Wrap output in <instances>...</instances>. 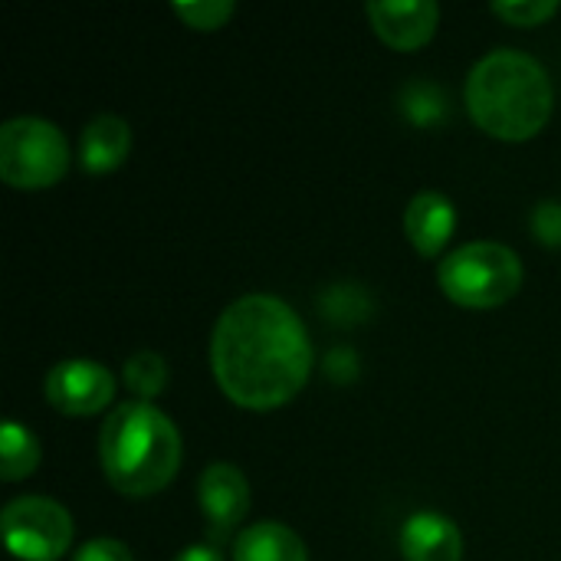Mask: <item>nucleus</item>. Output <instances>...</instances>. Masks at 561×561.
Wrapping results in <instances>:
<instances>
[{
  "label": "nucleus",
  "instance_id": "nucleus-1",
  "mask_svg": "<svg viewBox=\"0 0 561 561\" xmlns=\"http://www.w3.org/2000/svg\"><path fill=\"white\" fill-rule=\"evenodd\" d=\"M210 368L227 401L247 411L283 408L312 375L309 329L279 296H240L214 325Z\"/></svg>",
  "mask_w": 561,
  "mask_h": 561
},
{
  "label": "nucleus",
  "instance_id": "nucleus-2",
  "mask_svg": "<svg viewBox=\"0 0 561 561\" xmlns=\"http://www.w3.org/2000/svg\"><path fill=\"white\" fill-rule=\"evenodd\" d=\"M467 112L493 138H536L556 108V89L546 66L523 49H493L467 76Z\"/></svg>",
  "mask_w": 561,
  "mask_h": 561
},
{
  "label": "nucleus",
  "instance_id": "nucleus-3",
  "mask_svg": "<svg viewBox=\"0 0 561 561\" xmlns=\"http://www.w3.org/2000/svg\"><path fill=\"white\" fill-rule=\"evenodd\" d=\"M184 444L174 421L148 404H118L99 431V463L112 490L128 500L161 493L181 470Z\"/></svg>",
  "mask_w": 561,
  "mask_h": 561
},
{
  "label": "nucleus",
  "instance_id": "nucleus-4",
  "mask_svg": "<svg viewBox=\"0 0 561 561\" xmlns=\"http://www.w3.org/2000/svg\"><path fill=\"white\" fill-rule=\"evenodd\" d=\"M526 270L513 247L473 240L450 250L437 266V283L447 299L467 309H496L523 289Z\"/></svg>",
  "mask_w": 561,
  "mask_h": 561
},
{
  "label": "nucleus",
  "instance_id": "nucleus-5",
  "mask_svg": "<svg viewBox=\"0 0 561 561\" xmlns=\"http://www.w3.org/2000/svg\"><path fill=\"white\" fill-rule=\"evenodd\" d=\"M72 151L59 125L16 115L0 125V178L16 191H46L69 171Z\"/></svg>",
  "mask_w": 561,
  "mask_h": 561
},
{
  "label": "nucleus",
  "instance_id": "nucleus-6",
  "mask_svg": "<svg viewBox=\"0 0 561 561\" xmlns=\"http://www.w3.org/2000/svg\"><path fill=\"white\" fill-rule=\"evenodd\" d=\"M10 556L20 561H56L72 546V516L49 496H16L0 513Z\"/></svg>",
  "mask_w": 561,
  "mask_h": 561
},
{
  "label": "nucleus",
  "instance_id": "nucleus-7",
  "mask_svg": "<svg viewBox=\"0 0 561 561\" xmlns=\"http://www.w3.org/2000/svg\"><path fill=\"white\" fill-rule=\"evenodd\" d=\"M43 394L56 411L69 417H89L115 398V378L92 358H66L46 371Z\"/></svg>",
  "mask_w": 561,
  "mask_h": 561
},
{
  "label": "nucleus",
  "instance_id": "nucleus-8",
  "mask_svg": "<svg viewBox=\"0 0 561 561\" xmlns=\"http://www.w3.org/2000/svg\"><path fill=\"white\" fill-rule=\"evenodd\" d=\"M197 503L207 519V529L224 539L250 513V483L233 463H210L197 480Z\"/></svg>",
  "mask_w": 561,
  "mask_h": 561
},
{
  "label": "nucleus",
  "instance_id": "nucleus-9",
  "mask_svg": "<svg viewBox=\"0 0 561 561\" xmlns=\"http://www.w3.org/2000/svg\"><path fill=\"white\" fill-rule=\"evenodd\" d=\"M375 33L394 49H421L431 43L440 23V7L434 0H371L365 7Z\"/></svg>",
  "mask_w": 561,
  "mask_h": 561
},
{
  "label": "nucleus",
  "instance_id": "nucleus-10",
  "mask_svg": "<svg viewBox=\"0 0 561 561\" xmlns=\"http://www.w3.org/2000/svg\"><path fill=\"white\" fill-rule=\"evenodd\" d=\"M398 549L404 561H460L463 536L450 516L437 510H421L404 519L398 533Z\"/></svg>",
  "mask_w": 561,
  "mask_h": 561
},
{
  "label": "nucleus",
  "instance_id": "nucleus-11",
  "mask_svg": "<svg viewBox=\"0 0 561 561\" xmlns=\"http://www.w3.org/2000/svg\"><path fill=\"white\" fill-rule=\"evenodd\" d=\"M457 230V207L440 191H421L404 210V233L421 256H437Z\"/></svg>",
  "mask_w": 561,
  "mask_h": 561
},
{
  "label": "nucleus",
  "instance_id": "nucleus-12",
  "mask_svg": "<svg viewBox=\"0 0 561 561\" xmlns=\"http://www.w3.org/2000/svg\"><path fill=\"white\" fill-rule=\"evenodd\" d=\"M128 151H131V125L115 112L95 115L79 135V161L89 174H108L122 168Z\"/></svg>",
  "mask_w": 561,
  "mask_h": 561
},
{
  "label": "nucleus",
  "instance_id": "nucleus-13",
  "mask_svg": "<svg viewBox=\"0 0 561 561\" xmlns=\"http://www.w3.org/2000/svg\"><path fill=\"white\" fill-rule=\"evenodd\" d=\"M233 561H309V552L289 526L263 519L237 533Z\"/></svg>",
  "mask_w": 561,
  "mask_h": 561
},
{
  "label": "nucleus",
  "instance_id": "nucleus-14",
  "mask_svg": "<svg viewBox=\"0 0 561 561\" xmlns=\"http://www.w3.org/2000/svg\"><path fill=\"white\" fill-rule=\"evenodd\" d=\"M36 467H39V440L33 437V431L16 421H3V427H0V477L7 483H16V480L33 477Z\"/></svg>",
  "mask_w": 561,
  "mask_h": 561
},
{
  "label": "nucleus",
  "instance_id": "nucleus-15",
  "mask_svg": "<svg viewBox=\"0 0 561 561\" xmlns=\"http://www.w3.org/2000/svg\"><path fill=\"white\" fill-rule=\"evenodd\" d=\"M122 381L135 394V401L151 404V398H158L168 385V362L158 352H135L122 368Z\"/></svg>",
  "mask_w": 561,
  "mask_h": 561
},
{
  "label": "nucleus",
  "instance_id": "nucleus-16",
  "mask_svg": "<svg viewBox=\"0 0 561 561\" xmlns=\"http://www.w3.org/2000/svg\"><path fill=\"white\" fill-rule=\"evenodd\" d=\"M171 10L194 30H220L237 13V3L233 0H174Z\"/></svg>",
  "mask_w": 561,
  "mask_h": 561
},
{
  "label": "nucleus",
  "instance_id": "nucleus-17",
  "mask_svg": "<svg viewBox=\"0 0 561 561\" xmlns=\"http://www.w3.org/2000/svg\"><path fill=\"white\" fill-rule=\"evenodd\" d=\"M490 10L513 26H539L559 13V0H496Z\"/></svg>",
  "mask_w": 561,
  "mask_h": 561
},
{
  "label": "nucleus",
  "instance_id": "nucleus-18",
  "mask_svg": "<svg viewBox=\"0 0 561 561\" xmlns=\"http://www.w3.org/2000/svg\"><path fill=\"white\" fill-rule=\"evenodd\" d=\"M404 112H414L411 118L421 125H434L444 115V99L434 85L427 82H411L404 92Z\"/></svg>",
  "mask_w": 561,
  "mask_h": 561
},
{
  "label": "nucleus",
  "instance_id": "nucleus-19",
  "mask_svg": "<svg viewBox=\"0 0 561 561\" xmlns=\"http://www.w3.org/2000/svg\"><path fill=\"white\" fill-rule=\"evenodd\" d=\"M533 233L542 247H561V204L542 201L533 210Z\"/></svg>",
  "mask_w": 561,
  "mask_h": 561
},
{
  "label": "nucleus",
  "instance_id": "nucleus-20",
  "mask_svg": "<svg viewBox=\"0 0 561 561\" xmlns=\"http://www.w3.org/2000/svg\"><path fill=\"white\" fill-rule=\"evenodd\" d=\"M72 561H135L131 549L122 542V539H89L82 542L76 552H72Z\"/></svg>",
  "mask_w": 561,
  "mask_h": 561
},
{
  "label": "nucleus",
  "instance_id": "nucleus-21",
  "mask_svg": "<svg viewBox=\"0 0 561 561\" xmlns=\"http://www.w3.org/2000/svg\"><path fill=\"white\" fill-rule=\"evenodd\" d=\"M174 561H224V556L217 552V546H207V542H201V546H187V549H181Z\"/></svg>",
  "mask_w": 561,
  "mask_h": 561
}]
</instances>
